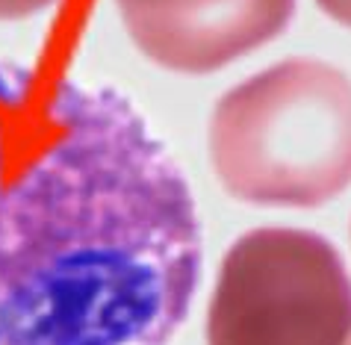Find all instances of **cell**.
Segmentation results:
<instances>
[{
	"instance_id": "1",
	"label": "cell",
	"mask_w": 351,
	"mask_h": 345,
	"mask_svg": "<svg viewBox=\"0 0 351 345\" xmlns=\"http://www.w3.org/2000/svg\"><path fill=\"white\" fill-rule=\"evenodd\" d=\"M201 263L192 189L128 97L0 62V345H169Z\"/></svg>"
},
{
	"instance_id": "2",
	"label": "cell",
	"mask_w": 351,
	"mask_h": 345,
	"mask_svg": "<svg viewBox=\"0 0 351 345\" xmlns=\"http://www.w3.org/2000/svg\"><path fill=\"white\" fill-rule=\"evenodd\" d=\"M210 163L237 201L310 210L351 186V77L289 56L230 86L210 115Z\"/></svg>"
},
{
	"instance_id": "3",
	"label": "cell",
	"mask_w": 351,
	"mask_h": 345,
	"mask_svg": "<svg viewBox=\"0 0 351 345\" xmlns=\"http://www.w3.org/2000/svg\"><path fill=\"white\" fill-rule=\"evenodd\" d=\"M207 345H348L351 274L337 245L301 228H254L224 251Z\"/></svg>"
},
{
	"instance_id": "4",
	"label": "cell",
	"mask_w": 351,
	"mask_h": 345,
	"mask_svg": "<svg viewBox=\"0 0 351 345\" xmlns=\"http://www.w3.org/2000/svg\"><path fill=\"white\" fill-rule=\"evenodd\" d=\"M133 45L154 65L210 74L269 45L289 27L295 0H115Z\"/></svg>"
},
{
	"instance_id": "5",
	"label": "cell",
	"mask_w": 351,
	"mask_h": 345,
	"mask_svg": "<svg viewBox=\"0 0 351 345\" xmlns=\"http://www.w3.org/2000/svg\"><path fill=\"white\" fill-rule=\"evenodd\" d=\"M56 0H0V21H18V18L38 15L42 9L53 6Z\"/></svg>"
},
{
	"instance_id": "6",
	"label": "cell",
	"mask_w": 351,
	"mask_h": 345,
	"mask_svg": "<svg viewBox=\"0 0 351 345\" xmlns=\"http://www.w3.org/2000/svg\"><path fill=\"white\" fill-rule=\"evenodd\" d=\"M316 3L328 18L351 29V0H316Z\"/></svg>"
}]
</instances>
